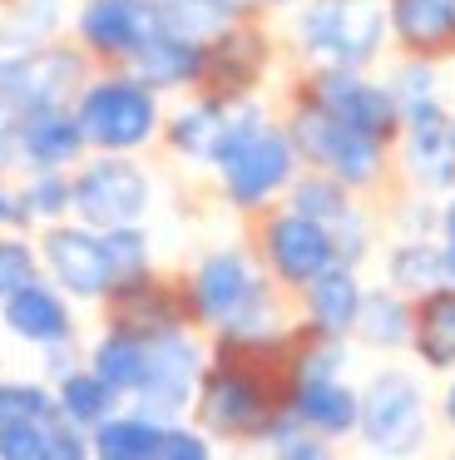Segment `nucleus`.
Returning <instances> with one entry per match:
<instances>
[{"mask_svg": "<svg viewBox=\"0 0 455 460\" xmlns=\"http://www.w3.org/2000/svg\"><path fill=\"white\" fill-rule=\"evenodd\" d=\"M297 322L272 337H208V367L193 396L198 430L218 446H272L292 426Z\"/></svg>", "mask_w": 455, "mask_h": 460, "instance_id": "obj_1", "label": "nucleus"}, {"mask_svg": "<svg viewBox=\"0 0 455 460\" xmlns=\"http://www.w3.org/2000/svg\"><path fill=\"white\" fill-rule=\"evenodd\" d=\"M188 312L203 337H272L297 322V302L263 272L253 243H218L183 272Z\"/></svg>", "mask_w": 455, "mask_h": 460, "instance_id": "obj_2", "label": "nucleus"}, {"mask_svg": "<svg viewBox=\"0 0 455 460\" xmlns=\"http://www.w3.org/2000/svg\"><path fill=\"white\" fill-rule=\"evenodd\" d=\"M282 50L292 65H336V70H381L391 55L386 0H302L287 15Z\"/></svg>", "mask_w": 455, "mask_h": 460, "instance_id": "obj_3", "label": "nucleus"}, {"mask_svg": "<svg viewBox=\"0 0 455 460\" xmlns=\"http://www.w3.org/2000/svg\"><path fill=\"white\" fill-rule=\"evenodd\" d=\"M282 124L292 134V149L302 159V169H322L332 173L336 183L356 193V199L376 203L381 208L391 193H401V169H396V149L366 139V134L336 124L332 114L312 110V104H282Z\"/></svg>", "mask_w": 455, "mask_h": 460, "instance_id": "obj_4", "label": "nucleus"}, {"mask_svg": "<svg viewBox=\"0 0 455 460\" xmlns=\"http://www.w3.org/2000/svg\"><path fill=\"white\" fill-rule=\"evenodd\" d=\"M69 110L85 129L89 154H138L144 159L148 149H158L168 104L134 70H94L79 84Z\"/></svg>", "mask_w": 455, "mask_h": 460, "instance_id": "obj_5", "label": "nucleus"}, {"mask_svg": "<svg viewBox=\"0 0 455 460\" xmlns=\"http://www.w3.org/2000/svg\"><path fill=\"white\" fill-rule=\"evenodd\" d=\"M282 104H312L336 124L396 149L401 139V104L376 70H336V65H292L282 80Z\"/></svg>", "mask_w": 455, "mask_h": 460, "instance_id": "obj_6", "label": "nucleus"}, {"mask_svg": "<svg viewBox=\"0 0 455 460\" xmlns=\"http://www.w3.org/2000/svg\"><path fill=\"white\" fill-rule=\"evenodd\" d=\"M356 440L376 460H421L431 446V396L425 381L406 367H376L361 381Z\"/></svg>", "mask_w": 455, "mask_h": 460, "instance_id": "obj_7", "label": "nucleus"}, {"mask_svg": "<svg viewBox=\"0 0 455 460\" xmlns=\"http://www.w3.org/2000/svg\"><path fill=\"white\" fill-rule=\"evenodd\" d=\"M208 173H213V189L223 199V208H233L237 218H257L263 208L282 203V193L302 173V159H297L292 134H287L282 114H277L257 134H247L243 144H233Z\"/></svg>", "mask_w": 455, "mask_h": 460, "instance_id": "obj_8", "label": "nucleus"}, {"mask_svg": "<svg viewBox=\"0 0 455 460\" xmlns=\"http://www.w3.org/2000/svg\"><path fill=\"white\" fill-rule=\"evenodd\" d=\"M282 55L287 50H282V35L272 31V21L267 15H243V21L223 25L218 35H208L198 94H208L218 104L257 100V94H267Z\"/></svg>", "mask_w": 455, "mask_h": 460, "instance_id": "obj_9", "label": "nucleus"}, {"mask_svg": "<svg viewBox=\"0 0 455 460\" xmlns=\"http://www.w3.org/2000/svg\"><path fill=\"white\" fill-rule=\"evenodd\" d=\"M69 189H75V218L99 233L144 223L158 199L154 169L138 154H89L69 169Z\"/></svg>", "mask_w": 455, "mask_h": 460, "instance_id": "obj_10", "label": "nucleus"}, {"mask_svg": "<svg viewBox=\"0 0 455 460\" xmlns=\"http://www.w3.org/2000/svg\"><path fill=\"white\" fill-rule=\"evenodd\" d=\"M247 243H253L263 272L287 292V297H297L307 282L322 278L336 262L332 233H326L322 223L292 213L287 203H272V208H263L257 218H247Z\"/></svg>", "mask_w": 455, "mask_h": 460, "instance_id": "obj_11", "label": "nucleus"}, {"mask_svg": "<svg viewBox=\"0 0 455 460\" xmlns=\"http://www.w3.org/2000/svg\"><path fill=\"white\" fill-rule=\"evenodd\" d=\"M396 169H401V183L415 193H431V199L455 193V110L445 94L401 104Z\"/></svg>", "mask_w": 455, "mask_h": 460, "instance_id": "obj_12", "label": "nucleus"}, {"mask_svg": "<svg viewBox=\"0 0 455 460\" xmlns=\"http://www.w3.org/2000/svg\"><path fill=\"white\" fill-rule=\"evenodd\" d=\"M94 75L89 55L69 35L45 45H30L15 60H0V104L15 114L25 110H49V104H75L79 84Z\"/></svg>", "mask_w": 455, "mask_h": 460, "instance_id": "obj_13", "label": "nucleus"}, {"mask_svg": "<svg viewBox=\"0 0 455 460\" xmlns=\"http://www.w3.org/2000/svg\"><path fill=\"white\" fill-rule=\"evenodd\" d=\"M203 367H208V337L198 327L164 332V337L148 341V367H144L138 391L129 396V406H138L144 416L164 420V426L168 420H188L198 381H203Z\"/></svg>", "mask_w": 455, "mask_h": 460, "instance_id": "obj_14", "label": "nucleus"}, {"mask_svg": "<svg viewBox=\"0 0 455 460\" xmlns=\"http://www.w3.org/2000/svg\"><path fill=\"white\" fill-rule=\"evenodd\" d=\"M158 31V0H79L69 21V40L89 55L94 70H129Z\"/></svg>", "mask_w": 455, "mask_h": 460, "instance_id": "obj_15", "label": "nucleus"}, {"mask_svg": "<svg viewBox=\"0 0 455 460\" xmlns=\"http://www.w3.org/2000/svg\"><path fill=\"white\" fill-rule=\"evenodd\" d=\"M99 327L134 332V337H144V341L164 337V332L193 327L183 272H164L154 262V268L134 272V278H119L114 288H109V297L99 302Z\"/></svg>", "mask_w": 455, "mask_h": 460, "instance_id": "obj_16", "label": "nucleus"}, {"mask_svg": "<svg viewBox=\"0 0 455 460\" xmlns=\"http://www.w3.org/2000/svg\"><path fill=\"white\" fill-rule=\"evenodd\" d=\"M35 243H40V262H45V278L65 292L69 302H85V307H99L114 288V262H109V248H104V233L99 228H85L79 218H65V223H49V228H35Z\"/></svg>", "mask_w": 455, "mask_h": 460, "instance_id": "obj_17", "label": "nucleus"}, {"mask_svg": "<svg viewBox=\"0 0 455 460\" xmlns=\"http://www.w3.org/2000/svg\"><path fill=\"white\" fill-rule=\"evenodd\" d=\"M85 159H89V144H85V129H79L69 104L15 114V173H35V169L69 173Z\"/></svg>", "mask_w": 455, "mask_h": 460, "instance_id": "obj_18", "label": "nucleus"}, {"mask_svg": "<svg viewBox=\"0 0 455 460\" xmlns=\"http://www.w3.org/2000/svg\"><path fill=\"white\" fill-rule=\"evenodd\" d=\"M0 327H5V337L25 341V347H35V351L59 347V341H79L75 302H69L49 278L30 282V288L15 292V297L0 302Z\"/></svg>", "mask_w": 455, "mask_h": 460, "instance_id": "obj_19", "label": "nucleus"}, {"mask_svg": "<svg viewBox=\"0 0 455 460\" xmlns=\"http://www.w3.org/2000/svg\"><path fill=\"white\" fill-rule=\"evenodd\" d=\"M391 50L406 60H455V0H386Z\"/></svg>", "mask_w": 455, "mask_h": 460, "instance_id": "obj_20", "label": "nucleus"}, {"mask_svg": "<svg viewBox=\"0 0 455 460\" xmlns=\"http://www.w3.org/2000/svg\"><path fill=\"white\" fill-rule=\"evenodd\" d=\"M361 297H366V282H361V268H346V262H332L322 278H312L302 292H297V322H307L312 332L322 337H336V341H352V327H356V312H361Z\"/></svg>", "mask_w": 455, "mask_h": 460, "instance_id": "obj_21", "label": "nucleus"}, {"mask_svg": "<svg viewBox=\"0 0 455 460\" xmlns=\"http://www.w3.org/2000/svg\"><path fill=\"white\" fill-rule=\"evenodd\" d=\"M223 119L228 104L208 100V94H183L174 110L164 114V134H158V149L168 154L183 169H213L218 139H223Z\"/></svg>", "mask_w": 455, "mask_h": 460, "instance_id": "obj_22", "label": "nucleus"}, {"mask_svg": "<svg viewBox=\"0 0 455 460\" xmlns=\"http://www.w3.org/2000/svg\"><path fill=\"white\" fill-rule=\"evenodd\" d=\"M361 416V391L346 376H297L292 386V420L322 440H352Z\"/></svg>", "mask_w": 455, "mask_h": 460, "instance_id": "obj_23", "label": "nucleus"}, {"mask_svg": "<svg viewBox=\"0 0 455 460\" xmlns=\"http://www.w3.org/2000/svg\"><path fill=\"white\" fill-rule=\"evenodd\" d=\"M203 45L208 40H193V35L158 31L154 40L138 50V60L129 65V70H134L148 90L164 94V100L168 94L183 100V94H198V84H203Z\"/></svg>", "mask_w": 455, "mask_h": 460, "instance_id": "obj_24", "label": "nucleus"}, {"mask_svg": "<svg viewBox=\"0 0 455 460\" xmlns=\"http://www.w3.org/2000/svg\"><path fill=\"white\" fill-rule=\"evenodd\" d=\"M411 357L421 371L455 376V288H431L411 297Z\"/></svg>", "mask_w": 455, "mask_h": 460, "instance_id": "obj_25", "label": "nucleus"}, {"mask_svg": "<svg viewBox=\"0 0 455 460\" xmlns=\"http://www.w3.org/2000/svg\"><path fill=\"white\" fill-rule=\"evenodd\" d=\"M352 341L366 351H406L411 347V297H401L396 288H366L361 297V312H356V327H352Z\"/></svg>", "mask_w": 455, "mask_h": 460, "instance_id": "obj_26", "label": "nucleus"}, {"mask_svg": "<svg viewBox=\"0 0 455 460\" xmlns=\"http://www.w3.org/2000/svg\"><path fill=\"white\" fill-rule=\"evenodd\" d=\"M381 282L401 297H421L431 288H445V248L441 238H391L381 252Z\"/></svg>", "mask_w": 455, "mask_h": 460, "instance_id": "obj_27", "label": "nucleus"}, {"mask_svg": "<svg viewBox=\"0 0 455 460\" xmlns=\"http://www.w3.org/2000/svg\"><path fill=\"white\" fill-rule=\"evenodd\" d=\"M85 367L94 371L99 381H109V386L129 401L138 391V381H144L148 341L134 337V332H119V327H99V337L85 347Z\"/></svg>", "mask_w": 455, "mask_h": 460, "instance_id": "obj_28", "label": "nucleus"}, {"mask_svg": "<svg viewBox=\"0 0 455 460\" xmlns=\"http://www.w3.org/2000/svg\"><path fill=\"white\" fill-rule=\"evenodd\" d=\"M94 460H154L158 440H164V420L144 416L138 406H119L109 420H99L94 430Z\"/></svg>", "mask_w": 455, "mask_h": 460, "instance_id": "obj_29", "label": "nucleus"}, {"mask_svg": "<svg viewBox=\"0 0 455 460\" xmlns=\"http://www.w3.org/2000/svg\"><path fill=\"white\" fill-rule=\"evenodd\" d=\"M119 406H124V396H119L109 381H99L89 367H75L69 376L55 381V416L75 420V426H85V430H94L99 420H109Z\"/></svg>", "mask_w": 455, "mask_h": 460, "instance_id": "obj_30", "label": "nucleus"}, {"mask_svg": "<svg viewBox=\"0 0 455 460\" xmlns=\"http://www.w3.org/2000/svg\"><path fill=\"white\" fill-rule=\"evenodd\" d=\"M282 203L292 213H302V218H312V223H322V228H332L336 218H346V213L356 208V193L346 189V183H336L332 173H322V169H302L292 179V189L282 193Z\"/></svg>", "mask_w": 455, "mask_h": 460, "instance_id": "obj_31", "label": "nucleus"}, {"mask_svg": "<svg viewBox=\"0 0 455 460\" xmlns=\"http://www.w3.org/2000/svg\"><path fill=\"white\" fill-rule=\"evenodd\" d=\"M158 15H164V31L208 40L223 25L243 21V15H257V5L253 0H158Z\"/></svg>", "mask_w": 455, "mask_h": 460, "instance_id": "obj_32", "label": "nucleus"}, {"mask_svg": "<svg viewBox=\"0 0 455 460\" xmlns=\"http://www.w3.org/2000/svg\"><path fill=\"white\" fill-rule=\"evenodd\" d=\"M20 193H25V208H30V218H35V228H49V223L75 218V189H69L65 169L20 173Z\"/></svg>", "mask_w": 455, "mask_h": 460, "instance_id": "obj_33", "label": "nucleus"}, {"mask_svg": "<svg viewBox=\"0 0 455 460\" xmlns=\"http://www.w3.org/2000/svg\"><path fill=\"white\" fill-rule=\"evenodd\" d=\"M55 416V386L45 376H5L0 371V426Z\"/></svg>", "mask_w": 455, "mask_h": 460, "instance_id": "obj_34", "label": "nucleus"}, {"mask_svg": "<svg viewBox=\"0 0 455 460\" xmlns=\"http://www.w3.org/2000/svg\"><path fill=\"white\" fill-rule=\"evenodd\" d=\"M75 5H79V0H15V5L5 11V21L15 25L25 40L45 45V40H59V35H69Z\"/></svg>", "mask_w": 455, "mask_h": 460, "instance_id": "obj_35", "label": "nucleus"}, {"mask_svg": "<svg viewBox=\"0 0 455 460\" xmlns=\"http://www.w3.org/2000/svg\"><path fill=\"white\" fill-rule=\"evenodd\" d=\"M45 278V262H40V243L30 233H0V302L15 297L20 288Z\"/></svg>", "mask_w": 455, "mask_h": 460, "instance_id": "obj_36", "label": "nucleus"}, {"mask_svg": "<svg viewBox=\"0 0 455 460\" xmlns=\"http://www.w3.org/2000/svg\"><path fill=\"white\" fill-rule=\"evenodd\" d=\"M381 80L396 94V104H415V100H431V94H445V75L431 60H406V55H396Z\"/></svg>", "mask_w": 455, "mask_h": 460, "instance_id": "obj_37", "label": "nucleus"}, {"mask_svg": "<svg viewBox=\"0 0 455 460\" xmlns=\"http://www.w3.org/2000/svg\"><path fill=\"white\" fill-rule=\"evenodd\" d=\"M104 248H109V262H114V278H134V272L154 268V233H148V223L104 228Z\"/></svg>", "mask_w": 455, "mask_h": 460, "instance_id": "obj_38", "label": "nucleus"}, {"mask_svg": "<svg viewBox=\"0 0 455 460\" xmlns=\"http://www.w3.org/2000/svg\"><path fill=\"white\" fill-rule=\"evenodd\" d=\"M154 460H218V440L198 430L193 420H168Z\"/></svg>", "mask_w": 455, "mask_h": 460, "instance_id": "obj_39", "label": "nucleus"}, {"mask_svg": "<svg viewBox=\"0 0 455 460\" xmlns=\"http://www.w3.org/2000/svg\"><path fill=\"white\" fill-rule=\"evenodd\" d=\"M0 460H55L49 456V426L45 420L0 426Z\"/></svg>", "mask_w": 455, "mask_h": 460, "instance_id": "obj_40", "label": "nucleus"}, {"mask_svg": "<svg viewBox=\"0 0 455 460\" xmlns=\"http://www.w3.org/2000/svg\"><path fill=\"white\" fill-rule=\"evenodd\" d=\"M267 460H342V456H336V440H322V436H312V430H302L292 420V426L267 446Z\"/></svg>", "mask_w": 455, "mask_h": 460, "instance_id": "obj_41", "label": "nucleus"}, {"mask_svg": "<svg viewBox=\"0 0 455 460\" xmlns=\"http://www.w3.org/2000/svg\"><path fill=\"white\" fill-rule=\"evenodd\" d=\"M49 456L55 460H94V436L65 416H49Z\"/></svg>", "mask_w": 455, "mask_h": 460, "instance_id": "obj_42", "label": "nucleus"}, {"mask_svg": "<svg viewBox=\"0 0 455 460\" xmlns=\"http://www.w3.org/2000/svg\"><path fill=\"white\" fill-rule=\"evenodd\" d=\"M0 233H35V218L25 208V193H20L15 173H0Z\"/></svg>", "mask_w": 455, "mask_h": 460, "instance_id": "obj_43", "label": "nucleus"}, {"mask_svg": "<svg viewBox=\"0 0 455 460\" xmlns=\"http://www.w3.org/2000/svg\"><path fill=\"white\" fill-rule=\"evenodd\" d=\"M75 367H85V347L79 341H59V347H45L40 351V376L55 386L59 376H69Z\"/></svg>", "mask_w": 455, "mask_h": 460, "instance_id": "obj_44", "label": "nucleus"}, {"mask_svg": "<svg viewBox=\"0 0 455 460\" xmlns=\"http://www.w3.org/2000/svg\"><path fill=\"white\" fill-rule=\"evenodd\" d=\"M0 173H15V110L0 104Z\"/></svg>", "mask_w": 455, "mask_h": 460, "instance_id": "obj_45", "label": "nucleus"}, {"mask_svg": "<svg viewBox=\"0 0 455 460\" xmlns=\"http://www.w3.org/2000/svg\"><path fill=\"white\" fill-rule=\"evenodd\" d=\"M435 238L455 243V193H445V199H441V228H435Z\"/></svg>", "mask_w": 455, "mask_h": 460, "instance_id": "obj_46", "label": "nucleus"}, {"mask_svg": "<svg viewBox=\"0 0 455 460\" xmlns=\"http://www.w3.org/2000/svg\"><path fill=\"white\" fill-rule=\"evenodd\" d=\"M441 420H445V430H455V376H445V391H441Z\"/></svg>", "mask_w": 455, "mask_h": 460, "instance_id": "obj_47", "label": "nucleus"}, {"mask_svg": "<svg viewBox=\"0 0 455 460\" xmlns=\"http://www.w3.org/2000/svg\"><path fill=\"white\" fill-rule=\"evenodd\" d=\"M253 5H257V15H267V21H272V15H292L302 0H253Z\"/></svg>", "mask_w": 455, "mask_h": 460, "instance_id": "obj_48", "label": "nucleus"}, {"mask_svg": "<svg viewBox=\"0 0 455 460\" xmlns=\"http://www.w3.org/2000/svg\"><path fill=\"white\" fill-rule=\"evenodd\" d=\"M441 248H445V282L455 288V243H441Z\"/></svg>", "mask_w": 455, "mask_h": 460, "instance_id": "obj_49", "label": "nucleus"}, {"mask_svg": "<svg viewBox=\"0 0 455 460\" xmlns=\"http://www.w3.org/2000/svg\"><path fill=\"white\" fill-rule=\"evenodd\" d=\"M10 5H15V0H0V15H5V11H10Z\"/></svg>", "mask_w": 455, "mask_h": 460, "instance_id": "obj_50", "label": "nucleus"}, {"mask_svg": "<svg viewBox=\"0 0 455 460\" xmlns=\"http://www.w3.org/2000/svg\"><path fill=\"white\" fill-rule=\"evenodd\" d=\"M0 371H5V361H0Z\"/></svg>", "mask_w": 455, "mask_h": 460, "instance_id": "obj_51", "label": "nucleus"}]
</instances>
